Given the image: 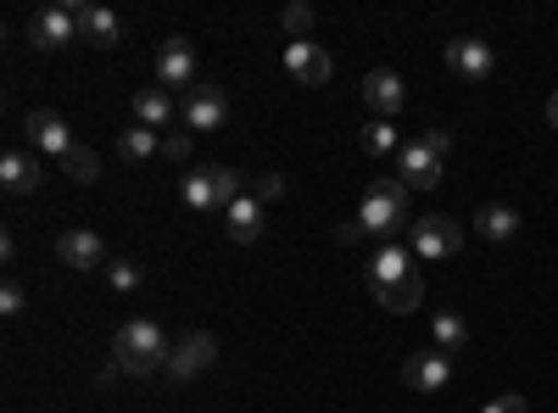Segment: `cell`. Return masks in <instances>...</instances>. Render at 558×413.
<instances>
[{"label":"cell","mask_w":558,"mask_h":413,"mask_svg":"<svg viewBox=\"0 0 558 413\" xmlns=\"http://www.w3.org/2000/svg\"><path fill=\"white\" fill-rule=\"evenodd\" d=\"M368 291H375V302L386 313H413L418 296H425V280H418V268H413V252L386 241L375 252V263H368Z\"/></svg>","instance_id":"6da1fadb"},{"label":"cell","mask_w":558,"mask_h":413,"mask_svg":"<svg viewBox=\"0 0 558 413\" xmlns=\"http://www.w3.org/2000/svg\"><path fill=\"white\" fill-rule=\"evenodd\" d=\"M168 357H173V347H168L157 318H129V325L112 336V363H118L123 375H134V380L168 369Z\"/></svg>","instance_id":"7a4b0ae2"},{"label":"cell","mask_w":558,"mask_h":413,"mask_svg":"<svg viewBox=\"0 0 558 413\" xmlns=\"http://www.w3.org/2000/svg\"><path fill=\"white\" fill-rule=\"evenodd\" d=\"M246 196V179L235 168H191L179 179V202L191 212H229Z\"/></svg>","instance_id":"3957f363"},{"label":"cell","mask_w":558,"mask_h":413,"mask_svg":"<svg viewBox=\"0 0 558 413\" xmlns=\"http://www.w3.org/2000/svg\"><path fill=\"white\" fill-rule=\"evenodd\" d=\"M357 223H363V235H391V229H402L408 223V185L402 179H375V185L363 191Z\"/></svg>","instance_id":"277c9868"},{"label":"cell","mask_w":558,"mask_h":413,"mask_svg":"<svg viewBox=\"0 0 558 413\" xmlns=\"http://www.w3.org/2000/svg\"><path fill=\"white\" fill-rule=\"evenodd\" d=\"M458 246H463V223L447 218V212H425V218L408 223V252L413 257L436 263V257H458Z\"/></svg>","instance_id":"5b68a950"},{"label":"cell","mask_w":558,"mask_h":413,"mask_svg":"<svg viewBox=\"0 0 558 413\" xmlns=\"http://www.w3.org/2000/svg\"><path fill=\"white\" fill-rule=\"evenodd\" d=\"M84 28H78V7L73 0H57V7H45L28 17V39H34V51H62V45H73Z\"/></svg>","instance_id":"8992f818"},{"label":"cell","mask_w":558,"mask_h":413,"mask_svg":"<svg viewBox=\"0 0 558 413\" xmlns=\"http://www.w3.org/2000/svg\"><path fill=\"white\" fill-rule=\"evenodd\" d=\"M179 112H184V129H191V134H218V129L229 123V89H218V84H196V89H191V101H184Z\"/></svg>","instance_id":"52a82bcc"},{"label":"cell","mask_w":558,"mask_h":413,"mask_svg":"<svg viewBox=\"0 0 558 413\" xmlns=\"http://www.w3.org/2000/svg\"><path fill=\"white\" fill-rule=\"evenodd\" d=\"M28 141H34V151L57 157V162L78 146V141H73V129H68V118L51 112V107H34V112H28Z\"/></svg>","instance_id":"ba28073f"},{"label":"cell","mask_w":558,"mask_h":413,"mask_svg":"<svg viewBox=\"0 0 558 413\" xmlns=\"http://www.w3.org/2000/svg\"><path fill=\"white\" fill-rule=\"evenodd\" d=\"M213 357H218V341L207 330H191L184 341H173V357H168V380H191L202 369H213Z\"/></svg>","instance_id":"9c48e42d"},{"label":"cell","mask_w":558,"mask_h":413,"mask_svg":"<svg viewBox=\"0 0 558 413\" xmlns=\"http://www.w3.org/2000/svg\"><path fill=\"white\" fill-rule=\"evenodd\" d=\"M286 73H291L296 84L313 89V84H330L336 68H330V51H324V45H313V39H291V45H286Z\"/></svg>","instance_id":"30bf717a"},{"label":"cell","mask_w":558,"mask_h":413,"mask_svg":"<svg viewBox=\"0 0 558 413\" xmlns=\"http://www.w3.org/2000/svg\"><path fill=\"white\" fill-rule=\"evenodd\" d=\"M447 68H452V78H463V84H481V78H492L497 57H492L486 39H452V45H447Z\"/></svg>","instance_id":"8fae6325"},{"label":"cell","mask_w":558,"mask_h":413,"mask_svg":"<svg viewBox=\"0 0 558 413\" xmlns=\"http://www.w3.org/2000/svg\"><path fill=\"white\" fill-rule=\"evenodd\" d=\"M397 179L408 191H430V185H441V157L425 141H413V146L397 151Z\"/></svg>","instance_id":"7c38bea8"},{"label":"cell","mask_w":558,"mask_h":413,"mask_svg":"<svg viewBox=\"0 0 558 413\" xmlns=\"http://www.w3.org/2000/svg\"><path fill=\"white\" fill-rule=\"evenodd\" d=\"M157 84L162 89H191L196 84V45L191 39H168L157 51Z\"/></svg>","instance_id":"4fadbf2b"},{"label":"cell","mask_w":558,"mask_h":413,"mask_svg":"<svg viewBox=\"0 0 558 413\" xmlns=\"http://www.w3.org/2000/svg\"><path fill=\"white\" fill-rule=\"evenodd\" d=\"M57 257H62L68 268H78V274H96V268H107V246H101L96 229H68V235L57 241Z\"/></svg>","instance_id":"5bb4252c"},{"label":"cell","mask_w":558,"mask_h":413,"mask_svg":"<svg viewBox=\"0 0 558 413\" xmlns=\"http://www.w3.org/2000/svg\"><path fill=\"white\" fill-rule=\"evenodd\" d=\"M402 101H408V89H402V78L391 68H375V73L363 78V107L375 112V118H397Z\"/></svg>","instance_id":"9a60e30c"},{"label":"cell","mask_w":558,"mask_h":413,"mask_svg":"<svg viewBox=\"0 0 558 413\" xmlns=\"http://www.w3.org/2000/svg\"><path fill=\"white\" fill-rule=\"evenodd\" d=\"M402 380L413 391H447L452 386V357L447 352H418V357L402 363Z\"/></svg>","instance_id":"2e32d148"},{"label":"cell","mask_w":558,"mask_h":413,"mask_svg":"<svg viewBox=\"0 0 558 413\" xmlns=\"http://www.w3.org/2000/svg\"><path fill=\"white\" fill-rule=\"evenodd\" d=\"M39 157L34 151H7V157H0V191H7V196H34L39 191Z\"/></svg>","instance_id":"e0dca14e"},{"label":"cell","mask_w":558,"mask_h":413,"mask_svg":"<svg viewBox=\"0 0 558 413\" xmlns=\"http://www.w3.org/2000/svg\"><path fill=\"white\" fill-rule=\"evenodd\" d=\"M173 89H134V123H146V129H168L173 123Z\"/></svg>","instance_id":"ac0fdd59"},{"label":"cell","mask_w":558,"mask_h":413,"mask_svg":"<svg viewBox=\"0 0 558 413\" xmlns=\"http://www.w3.org/2000/svg\"><path fill=\"white\" fill-rule=\"evenodd\" d=\"M520 212L508 207V202H486L481 212H475V229H481V241H514L520 235Z\"/></svg>","instance_id":"d6986e66"},{"label":"cell","mask_w":558,"mask_h":413,"mask_svg":"<svg viewBox=\"0 0 558 413\" xmlns=\"http://www.w3.org/2000/svg\"><path fill=\"white\" fill-rule=\"evenodd\" d=\"M223 229H229V241H241V246H252V241L263 235V207H257V196H252V191L223 212Z\"/></svg>","instance_id":"ffe728a7"},{"label":"cell","mask_w":558,"mask_h":413,"mask_svg":"<svg viewBox=\"0 0 558 413\" xmlns=\"http://www.w3.org/2000/svg\"><path fill=\"white\" fill-rule=\"evenodd\" d=\"M78 28H84L89 45H101V51H112V45L123 39V23H118V12H107V7H78Z\"/></svg>","instance_id":"44dd1931"},{"label":"cell","mask_w":558,"mask_h":413,"mask_svg":"<svg viewBox=\"0 0 558 413\" xmlns=\"http://www.w3.org/2000/svg\"><path fill=\"white\" fill-rule=\"evenodd\" d=\"M118 151H123V162H151V157H162V134L146 123H129L118 134Z\"/></svg>","instance_id":"7402d4cb"},{"label":"cell","mask_w":558,"mask_h":413,"mask_svg":"<svg viewBox=\"0 0 558 413\" xmlns=\"http://www.w3.org/2000/svg\"><path fill=\"white\" fill-rule=\"evenodd\" d=\"M430 336H436V352H447V357L470 347V325L458 313H430Z\"/></svg>","instance_id":"603a6c76"},{"label":"cell","mask_w":558,"mask_h":413,"mask_svg":"<svg viewBox=\"0 0 558 413\" xmlns=\"http://www.w3.org/2000/svg\"><path fill=\"white\" fill-rule=\"evenodd\" d=\"M357 141H363V151H368V157H391V151H402V141H397V123H391V118H368Z\"/></svg>","instance_id":"cb8c5ba5"},{"label":"cell","mask_w":558,"mask_h":413,"mask_svg":"<svg viewBox=\"0 0 558 413\" xmlns=\"http://www.w3.org/2000/svg\"><path fill=\"white\" fill-rule=\"evenodd\" d=\"M62 173L73 179V185H96V179H101V157L89 151V146H73V151L62 157Z\"/></svg>","instance_id":"d4e9b609"},{"label":"cell","mask_w":558,"mask_h":413,"mask_svg":"<svg viewBox=\"0 0 558 413\" xmlns=\"http://www.w3.org/2000/svg\"><path fill=\"white\" fill-rule=\"evenodd\" d=\"M107 286L112 291H140V286H146V268H140V263H107Z\"/></svg>","instance_id":"484cf974"},{"label":"cell","mask_w":558,"mask_h":413,"mask_svg":"<svg viewBox=\"0 0 558 413\" xmlns=\"http://www.w3.org/2000/svg\"><path fill=\"white\" fill-rule=\"evenodd\" d=\"M279 23H286L291 39H307V28H313V7H302V0H296V7H286V17H279Z\"/></svg>","instance_id":"4316f807"},{"label":"cell","mask_w":558,"mask_h":413,"mask_svg":"<svg viewBox=\"0 0 558 413\" xmlns=\"http://www.w3.org/2000/svg\"><path fill=\"white\" fill-rule=\"evenodd\" d=\"M28 307V296H23V286L17 280H7V286H0V313H7V318H17Z\"/></svg>","instance_id":"83f0119b"},{"label":"cell","mask_w":558,"mask_h":413,"mask_svg":"<svg viewBox=\"0 0 558 413\" xmlns=\"http://www.w3.org/2000/svg\"><path fill=\"white\" fill-rule=\"evenodd\" d=\"M252 196H257V202H279V196H286V179H279V173H263L257 185H252Z\"/></svg>","instance_id":"f1b7e54d"},{"label":"cell","mask_w":558,"mask_h":413,"mask_svg":"<svg viewBox=\"0 0 558 413\" xmlns=\"http://www.w3.org/2000/svg\"><path fill=\"white\" fill-rule=\"evenodd\" d=\"M162 157L184 162V157H191V134H162Z\"/></svg>","instance_id":"f546056e"},{"label":"cell","mask_w":558,"mask_h":413,"mask_svg":"<svg viewBox=\"0 0 558 413\" xmlns=\"http://www.w3.org/2000/svg\"><path fill=\"white\" fill-rule=\"evenodd\" d=\"M481 413H531V408H525V397H514V391H508V397H497V402H486Z\"/></svg>","instance_id":"4dcf8cb0"},{"label":"cell","mask_w":558,"mask_h":413,"mask_svg":"<svg viewBox=\"0 0 558 413\" xmlns=\"http://www.w3.org/2000/svg\"><path fill=\"white\" fill-rule=\"evenodd\" d=\"M418 141H425V146H430L436 157H447V146H452V134H447V129H425V134H418Z\"/></svg>","instance_id":"1f68e13d"},{"label":"cell","mask_w":558,"mask_h":413,"mask_svg":"<svg viewBox=\"0 0 558 413\" xmlns=\"http://www.w3.org/2000/svg\"><path fill=\"white\" fill-rule=\"evenodd\" d=\"M547 123L558 129V89H553V96H547Z\"/></svg>","instance_id":"d6a6232c"}]
</instances>
